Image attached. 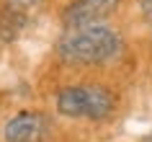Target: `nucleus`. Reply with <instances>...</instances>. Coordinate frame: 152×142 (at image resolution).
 Returning a JSON list of instances; mask_svg holds the SVG:
<instances>
[{"label":"nucleus","mask_w":152,"mask_h":142,"mask_svg":"<svg viewBox=\"0 0 152 142\" xmlns=\"http://www.w3.org/2000/svg\"><path fill=\"white\" fill-rule=\"evenodd\" d=\"M116 8H119V0H72L62 13V24L67 29L103 24Z\"/></svg>","instance_id":"obj_3"},{"label":"nucleus","mask_w":152,"mask_h":142,"mask_svg":"<svg viewBox=\"0 0 152 142\" xmlns=\"http://www.w3.org/2000/svg\"><path fill=\"white\" fill-rule=\"evenodd\" d=\"M142 10H144V16L152 21V0H142Z\"/></svg>","instance_id":"obj_5"},{"label":"nucleus","mask_w":152,"mask_h":142,"mask_svg":"<svg viewBox=\"0 0 152 142\" xmlns=\"http://www.w3.org/2000/svg\"><path fill=\"white\" fill-rule=\"evenodd\" d=\"M116 109V98L108 88L101 85H72L62 88L57 96V111L67 119H101L111 116Z\"/></svg>","instance_id":"obj_2"},{"label":"nucleus","mask_w":152,"mask_h":142,"mask_svg":"<svg viewBox=\"0 0 152 142\" xmlns=\"http://www.w3.org/2000/svg\"><path fill=\"white\" fill-rule=\"evenodd\" d=\"M144 142H152V132H150V137H147V140H144Z\"/></svg>","instance_id":"obj_6"},{"label":"nucleus","mask_w":152,"mask_h":142,"mask_svg":"<svg viewBox=\"0 0 152 142\" xmlns=\"http://www.w3.org/2000/svg\"><path fill=\"white\" fill-rule=\"evenodd\" d=\"M124 52V36L103 24L67 29L57 41V57L64 65H106Z\"/></svg>","instance_id":"obj_1"},{"label":"nucleus","mask_w":152,"mask_h":142,"mask_svg":"<svg viewBox=\"0 0 152 142\" xmlns=\"http://www.w3.org/2000/svg\"><path fill=\"white\" fill-rule=\"evenodd\" d=\"M49 119L39 111H21L3 127L5 142H41L47 137Z\"/></svg>","instance_id":"obj_4"}]
</instances>
